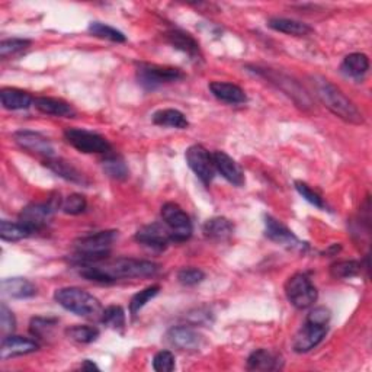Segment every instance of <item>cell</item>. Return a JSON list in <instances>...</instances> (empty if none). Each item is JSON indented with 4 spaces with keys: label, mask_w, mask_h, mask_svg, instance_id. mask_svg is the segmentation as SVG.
Wrapping results in <instances>:
<instances>
[{
    "label": "cell",
    "mask_w": 372,
    "mask_h": 372,
    "mask_svg": "<svg viewBox=\"0 0 372 372\" xmlns=\"http://www.w3.org/2000/svg\"><path fill=\"white\" fill-rule=\"evenodd\" d=\"M316 95L320 99V102L323 104L332 114L339 116L340 119L355 124H364V116L361 111L355 107L351 99L346 96L339 88H336L332 82L325 78H313Z\"/></svg>",
    "instance_id": "cell-1"
},
{
    "label": "cell",
    "mask_w": 372,
    "mask_h": 372,
    "mask_svg": "<svg viewBox=\"0 0 372 372\" xmlns=\"http://www.w3.org/2000/svg\"><path fill=\"white\" fill-rule=\"evenodd\" d=\"M118 232L105 230L92 234H86L74 240V251L76 255L73 256V262L79 266L95 265L105 260L111 252V246L116 240Z\"/></svg>",
    "instance_id": "cell-2"
},
{
    "label": "cell",
    "mask_w": 372,
    "mask_h": 372,
    "mask_svg": "<svg viewBox=\"0 0 372 372\" xmlns=\"http://www.w3.org/2000/svg\"><path fill=\"white\" fill-rule=\"evenodd\" d=\"M54 300L67 311L85 318H101L102 304L96 296L78 287H66L54 292Z\"/></svg>",
    "instance_id": "cell-3"
},
{
    "label": "cell",
    "mask_w": 372,
    "mask_h": 372,
    "mask_svg": "<svg viewBox=\"0 0 372 372\" xmlns=\"http://www.w3.org/2000/svg\"><path fill=\"white\" fill-rule=\"evenodd\" d=\"M99 265V263H97ZM108 275L111 282L122 278H148L155 277L160 266L150 260H140L130 258H119L107 265H99Z\"/></svg>",
    "instance_id": "cell-4"
},
{
    "label": "cell",
    "mask_w": 372,
    "mask_h": 372,
    "mask_svg": "<svg viewBox=\"0 0 372 372\" xmlns=\"http://www.w3.org/2000/svg\"><path fill=\"white\" fill-rule=\"evenodd\" d=\"M285 294L288 301L299 310L310 308L317 301V288L308 275L299 272L285 282Z\"/></svg>",
    "instance_id": "cell-5"
},
{
    "label": "cell",
    "mask_w": 372,
    "mask_h": 372,
    "mask_svg": "<svg viewBox=\"0 0 372 372\" xmlns=\"http://www.w3.org/2000/svg\"><path fill=\"white\" fill-rule=\"evenodd\" d=\"M184 78L185 74L175 67H163L148 63H140L137 67V80L147 90H155L163 85L178 82Z\"/></svg>",
    "instance_id": "cell-6"
},
{
    "label": "cell",
    "mask_w": 372,
    "mask_h": 372,
    "mask_svg": "<svg viewBox=\"0 0 372 372\" xmlns=\"http://www.w3.org/2000/svg\"><path fill=\"white\" fill-rule=\"evenodd\" d=\"M163 224L170 233L172 241H186L192 236V222L189 215L175 203H166L162 207Z\"/></svg>",
    "instance_id": "cell-7"
},
{
    "label": "cell",
    "mask_w": 372,
    "mask_h": 372,
    "mask_svg": "<svg viewBox=\"0 0 372 372\" xmlns=\"http://www.w3.org/2000/svg\"><path fill=\"white\" fill-rule=\"evenodd\" d=\"M64 138L71 147L85 155H108L111 152V144L105 137L83 128H67Z\"/></svg>",
    "instance_id": "cell-8"
},
{
    "label": "cell",
    "mask_w": 372,
    "mask_h": 372,
    "mask_svg": "<svg viewBox=\"0 0 372 372\" xmlns=\"http://www.w3.org/2000/svg\"><path fill=\"white\" fill-rule=\"evenodd\" d=\"M253 71L258 73L259 76L265 78L266 80H269L272 85H275L278 89H281L289 97H292V101L299 107H301V108H311L313 107L311 97L308 96V93L299 83L294 82L291 78L285 76V74L275 71V70H270V68H259V67H255Z\"/></svg>",
    "instance_id": "cell-9"
},
{
    "label": "cell",
    "mask_w": 372,
    "mask_h": 372,
    "mask_svg": "<svg viewBox=\"0 0 372 372\" xmlns=\"http://www.w3.org/2000/svg\"><path fill=\"white\" fill-rule=\"evenodd\" d=\"M329 332V323L314 320L313 317L307 316L306 323L300 329V332L295 335L292 348L296 354H306L318 346Z\"/></svg>",
    "instance_id": "cell-10"
},
{
    "label": "cell",
    "mask_w": 372,
    "mask_h": 372,
    "mask_svg": "<svg viewBox=\"0 0 372 372\" xmlns=\"http://www.w3.org/2000/svg\"><path fill=\"white\" fill-rule=\"evenodd\" d=\"M185 159L191 170L204 185H210L212 182L217 170L214 166L212 155L207 150L204 145H200V144L191 145L185 153Z\"/></svg>",
    "instance_id": "cell-11"
},
{
    "label": "cell",
    "mask_w": 372,
    "mask_h": 372,
    "mask_svg": "<svg viewBox=\"0 0 372 372\" xmlns=\"http://www.w3.org/2000/svg\"><path fill=\"white\" fill-rule=\"evenodd\" d=\"M57 210L49 204H30L19 212V222L27 227L32 234L44 230L52 222Z\"/></svg>",
    "instance_id": "cell-12"
},
{
    "label": "cell",
    "mask_w": 372,
    "mask_h": 372,
    "mask_svg": "<svg viewBox=\"0 0 372 372\" xmlns=\"http://www.w3.org/2000/svg\"><path fill=\"white\" fill-rule=\"evenodd\" d=\"M13 140L25 152L32 153L44 159L54 157L53 144L49 143V140L44 137L41 133L31 130H19L13 133Z\"/></svg>",
    "instance_id": "cell-13"
},
{
    "label": "cell",
    "mask_w": 372,
    "mask_h": 372,
    "mask_svg": "<svg viewBox=\"0 0 372 372\" xmlns=\"http://www.w3.org/2000/svg\"><path fill=\"white\" fill-rule=\"evenodd\" d=\"M265 234L269 240L291 251H304L307 247V244L296 237L287 226H284L281 221L270 215L265 217Z\"/></svg>",
    "instance_id": "cell-14"
},
{
    "label": "cell",
    "mask_w": 372,
    "mask_h": 372,
    "mask_svg": "<svg viewBox=\"0 0 372 372\" xmlns=\"http://www.w3.org/2000/svg\"><path fill=\"white\" fill-rule=\"evenodd\" d=\"M166 342L179 351L196 352L204 343L203 336L189 326H175L167 330Z\"/></svg>",
    "instance_id": "cell-15"
},
{
    "label": "cell",
    "mask_w": 372,
    "mask_h": 372,
    "mask_svg": "<svg viewBox=\"0 0 372 372\" xmlns=\"http://www.w3.org/2000/svg\"><path fill=\"white\" fill-rule=\"evenodd\" d=\"M134 239L141 246H145L148 249L156 252L164 251L169 243L172 241L169 230L166 229L164 224H160V222H153V224H147L141 227L136 233Z\"/></svg>",
    "instance_id": "cell-16"
},
{
    "label": "cell",
    "mask_w": 372,
    "mask_h": 372,
    "mask_svg": "<svg viewBox=\"0 0 372 372\" xmlns=\"http://www.w3.org/2000/svg\"><path fill=\"white\" fill-rule=\"evenodd\" d=\"M38 349L40 344L34 339L9 335L5 336L2 340V346H0V358H2V361H6L15 356L34 354Z\"/></svg>",
    "instance_id": "cell-17"
},
{
    "label": "cell",
    "mask_w": 372,
    "mask_h": 372,
    "mask_svg": "<svg viewBox=\"0 0 372 372\" xmlns=\"http://www.w3.org/2000/svg\"><path fill=\"white\" fill-rule=\"evenodd\" d=\"M212 160H214V166L215 170L220 173V175L224 178L227 182H230L234 186H243L246 184V178H244V173L241 170V167L239 166V163L230 157L227 153L224 152H214L212 153Z\"/></svg>",
    "instance_id": "cell-18"
},
{
    "label": "cell",
    "mask_w": 372,
    "mask_h": 372,
    "mask_svg": "<svg viewBox=\"0 0 372 372\" xmlns=\"http://www.w3.org/2000/svg\"><path fill=\"white\" fill-rule=\"evenodd\" d=\"M34 107L45 115L60 116V118H74L76 116V109H74L66 101H63V99H57V97H47V96L35 97L34 99Z\"/></svg>",
    "instance_id": "cell-19"
},
{
    "label": "cell",
    "mask_w": 372,
    "mask_h": 372,
    "mask_svg": "<svg viewBox=\"0 0 372 372\" xmlns=\"http://www.w3.org/2000/svg\"><path fill=\"white\" fill-rule=\"evenodd\" d=\"M45 167H48L57 176L66 179L71 184H79V185H88V179L85 178L83 173L74 167L70 162L59 157H49L44 160Z\"/></svg>",
    "instance_id": "cell-20"
},
{
    "label": "cell",
    "mask_w": 372,
    "mask_h": 372,
    "mask_svg": "<svg viewBox=\"0 0 372 372\" xmlns=\"http://www.w3.org/2000/svg\"><path fill=\"white\" fill-rule=\"evenodd\" d=\"M210 90L218 99V101L229 104V105H240L247 101V96L244 90L234 83L211 82Z\"/></svg>",
    "instance_id": "cell-21"
},
{
    "label": "cell",
    "mask_w": 372,
    "mask_h": 372,
    "mask_svg": "<svg viewBox=\"0 0 372 372\" xmlns=\"http://www.w3.org/2000/svg\"><path fill=\"white\" fill-rule=\"evenodd\" d=\"M2 292L9 299L25 300L37 295V287L25 278H8L2 281Z\"/></svg>",
    "instance_id": "cell-22"
},
{
    "label": "cell",
    "mask_w": 372,
    "mask_h": 372,
    "mask_svg": "<svg viewBox=\"0 0 372 372\" xmlns=\"http://www.w3.org/2000/svg\"><path fill=\"white\" fill-rule=\"evenodd\" d=\"M0 101H2L4 108L9 111L27 109L34 105V97L28 92L16 88H4L0 90Z\"/></svg>",
    "instance_id": "cell-23"
},
{
    "label": "cell",
    "mask_w": 372,
    "mask_h": 372,
    "mask_svg": "<svg viewBox=\"0 0 372 372\" xmlns=\"http://www.w3.org/2000/svg\"><path fill=\"white\" fill-rule=\"evenodd\" d=\"M167 41L179 52L189 56L192 60H201V49L198 42L181 30H172L167 32Z\"/></svg>",
    "instance_id": "cell-24"
},
{
    "label": "cell",
    "mask_w": 372,
    "mask_h": 372,
    "mask_svg": "<svg viewBox=\"0 0 372 372\" xmlns=\"http://www.w3.org/2000/svg\"><path fill=\"white\" fill-rule=\"evenodd\" d=\"M268 27L277 32H282L292 37H307L313 32V30L307 23L288 18H270L268 20Z\"/></svg>",
    "instance_id": "cell-25"
},
{
    "label": "cell",
    "mask_w": 372,
    "mask_h": 372,
    "mask_svg": "<svg viewBox=\"0 0 372 372\" xmlns=\"http://www.w3.org/2000/svg\"><path fill=\"white\" fill-rule=\"evenodd\" d=\"M282 368V361L275 354L266 349H258L247 358V369L249 371H277Z\"/></svg>",
    "instance_id": "cell-26"
},
{
    "label": "cell",
    "mask_w": 372,
    "mask_h": 372,
    "mask_svg": "<svg viewBox=\"0 0 372 372\" xmlns=\"http://www.w3.org/2000/svg\"><path fill=\"white\" fill-rule=\"evenodd\" d=\"M203 232L204 236L211 240H227L233 236L234 226L226 217H214L205 222Z\"/></svg>",
    "instance_id": "cell-27"
},
{
    "label": "cell",
    "mask_w": 372,
    "mask_h": 372,
    "mask_svg": "<svg viewBox=\"0 0 372 372\" xmlns=\"http://www.w3.org/2000/svg\"><path fill=\"white\" fill-rule=\"evenodd\" d=\"M342 70L344 74H348V76L354 79H361L369 70V59L364 53H352L344 57Z\"/></svg>",
    "instance_id": "cell-28"
},
{
    "label": "cell",
    "mask_w": 372,
    "mask_h": 372,
    "mask_svg": "<svg viewBox=\"0 0 372 372\" xmlns=\"http://www.w3.org/2000/svg\"><path fill=\"white\" fill-rule=\"evenodd\" d=\"M153 122L159 127H170V128H188L189 122L186 116L178 109H160L155 112Z\"/></svg>",
    "instance_id": "cell-29"
},
{
    "label": "cell",
    "mask_w": 372,
    "mask_h": 372,
    "mask_svg": "<svg viewBox=\"0 0 372 372\" xmlns=\"http://www.w3.org/2000/svg\"><path fill=\"white\" fill-rule=\"evenodd\" d=\"M102 169L114 181H127L130 178V169L121 156L109 155L102 162Z\"/></svg>",
    "instance_id": "cell-30"
},
{
    "label": "cell",
    "mask_w": 372,
    "mask_h": 372,
    "mask_svg": "<svg viewBox=\"0 0 372 372\" xmlns=\"http://www.w3.org/2000/svg\"><path fill=\"white\" fill-rule=\"evenodd\" d=\"M32 233L22 226L20 222H11V221H6V220H2L0 221V237H2V240L5 241H20L23 239H28L31 237Z\"/></svg>",
    "instance_id": "cell-31"
},
{
    "label": "cell",
    "mask_w": 372,
    "mask_h": 372,
    "mask_svg": "<svg viewBox=\"0 0 372 372\" xmlns=\"http://www.w3.org/2000/svg\"><path fill=\"white\" fill-rule=\"evenodd\" d=\"M362 263L358 260H340L330 266V275L335 280H351L361 274Z\"/></svg>",
    "instance_id": "cell-32"
},
{
    "label": "cell",
    "mask_w": 372,
    "mask_h": 372,
    "mask_svg": "<svg viewBox=\"0 0 372 372\" xmlns=\"http://www.w3.org/2000/svg\"><path fill=\"white\" fill-rule=\"evenodd\" d=\"M59 323L56 317H34L30 323V332L37 339H47L53 335L54 328Z\"/></svg>",
    "instance_id": "cell-33"
},
{
    "label": "cell",
    "mask_w": 372,
    "mask_h": 372,
    "mask_svg": "<svg viewBox=\"0 0 372 372\" xmlns=\"http://www.w3.org/2000/svg\"><path fill=\"white\" fill-rule=\"evenodd\" d=\"M89 34L96 37V38H101V40H107L111 42H126L127 38L124 35L121 31L109 27L107 23L102 22H90L89 28H88Z\"/></svg>",
    "instance_id": "cell-34"
},
{
    "label": "cell",
    "mask_w": 372,
    "mask_h": 372,
    "mask_svg": "<svg viewBox=\"0 0 372 372\" xmlns=\"http://www.w3.org/2000/svg\"><path fill=\"white\" fill-rule=\"evenodd\" d=\"M102 323L114 330H122L126 328V311L119 306H109L104 308L101 318Z\"/></svg>",
    "instance_id": "cell-35"
},
{
    "label": "cell",
    "mask_w": 372,
    "mask_h": 372,
    "mask_svg": "<svg viewBox=\"0 0 372 372\" xmlns=\"http://www.w3.org/2000/svg\"><path fill=\"white\" fill-rule=\"evenodd\" d=\"M66 336L78 343L89 344L99 337V329L93 326H73L66 330Z\"/></svg>",
    "instance_id": "cell-36"
},
{
    "label": "cell",
    "mask_w": 372,
    "mask_h": 372,
    "mask_svg": "<svg viewBox=\"0 0 372 372\" xmlns=\"http://www.w3.org/2000/svg\"><path fill=\"white\" fill-rule=\"evenodd\" d=\"M160 292V285H152V287H147L143 291L137 292L131 301H130V313L133 316H136L148 301L153 300L155 296Z\"/></svg>",
    "instance_id": "cell-37"
},
{
    "label": "cell",
    "mask_w": 372,
    "mask_h": 372,
    "mask_svg": "<svg viewBox=\"0 0 372 372\" xmlns=\"http://www.w3.org/2000/svg\"><path fill=\"white\" fill-rule=\"evenodd\" d=\"M31 45L30 40H22V38H11V40H5L0 42V57L2 59H8V57H13L25 49H28Z\"/></svg>",
    "instance_id": "cell-38"
},
{
    "label": "cell",
    "mask_w": 372,
    "mask_h": 372,
    "mask_svg": "<svg viewBox=\"0 0 372 372\" xmlns=\"http://www.w3.org/2000/svg\"><path fill=\"white\" fill-rule=\"evenodd\" d=\"M88 201L86 198L80 193H71L63 200L61 210L68 215H79L86 211Z\"/></svg>",
    "instance_id": "cell-39"
},
{
    "label": "cell",
    "mask_w": 372,
    "mask_h": 372,
    "mask_svg": "<svg viewBox=\"0 0 372 372\" xmlns=\"http://www.w3.org/2000/svg\"><path fill=\"white\" fill-rule=\"evenodd\" d=\"M294 185H295L296 192H299L307 203H310L311 205H314V207H317L320 210H325L326 208V204L323 201V198H321L314 189H311L306 182L295 181Z\"/></svg>",
    "instance_id": "cell-40"
},
{
    "label": "cell",
    "mask_w": 372,
    "mask_h": 372,
    "mask_svg": "<svg viewBox=\"0 0 372 372\" xmlns=\"http://www.w3.org/2000/svg\"><path fill=\"white\" fill-rule=\"evenodd\" d=\"M178 280L185 287H195L205 280V274L198 268H184L178 272Z\"/></svg>",
    "instance_id": "cell-41"
},
{
    "label": "cell",
    "mask_w": 372,
    "mask_h": 372,
    "mask_svg": "<svg viewBox=\"0 0 372 372\" xmlns=\"http://www.w3.org/2000/svg\"><path fill=\"white\" fill-rule=\"evenodd\" d=\"M153 368L157 372H172L175 369V356L170 351H160L153 358Z\"/></svg>",
    "instance_id": "cell-42"
},
{
    "label": "cell",
    "mask_w": 372,
    "mask_h": 372,
    "mask_svg": "<svg viewBox=\"0 0 372 372\" xmlns=\"http://www.w3.org/2000/svg\"><path fill=\"white\" fill-rule=\"evenodd\" d=\"M0 329H2L4 335L13 333L16 329V318L5 303L0 306Z\"/></svg>",
    "instance_id": "cell-43"
},
{
    "label": "cell",
    "mask_w": 372,
    "mask_h": 372,
    "mask_svg": "<svg viewBox=\"0 0 372 372\" xmlns=\"http://www.w3.org/2000/svg\"><path fill=\"white\" fill-rule=\"evenodd\" d=\"M83 371H99V368H97V365L95 364V362H92V361H89V359H86L83 364H82V366H80Z\"/></svg>",
    "instance_id": "cell-44"
}]
</instances>
